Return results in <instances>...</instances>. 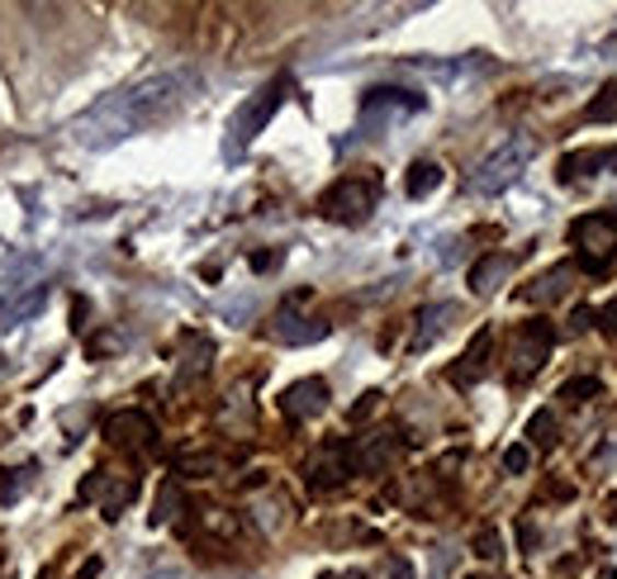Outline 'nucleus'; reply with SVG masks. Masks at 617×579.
<instances>
[{"instance_id":"33","label":"nucleus","mask_w":617,"mask_h":579,"mask_svg":"<svg viewBox=\"0 0 617 579\" xmlns=\"http://www.w3.org/2000/svg\"><path fill=\"white\" fill-rule=\"evenodd\" d=\"M390 579H413V570L404 566V560H395V566H390Z\"/></svg>"},{"instance_id":"15","label":"nucleus","mask_w":617,"mask_h":579,"mask_svg":"<svg viewBox=\"0 0 617 579\" xmlns=\"http://www.w3.org/2000/svg\"><path fill=\"white\" fill-rule=\"evenodd\" d=\"M490 347H494V332H490V328H480L476 338H470V347L461 352V366L452 371V381H456V385H470V381H480L484 361H490Z\"/></svg>"},{"instance_id":"14","label":"nucleus","mask_w":617,"mask_h":579,"mask_svg":"<svg viewBox=\"0 0 617 579\" xmlns=\"http://www.w3.org/2000/svg\"><path fill=\"white\" fill-rule=\"evenodd\" d=\"M134 475H110V470H100L91 485H85V495H95L100 499V509H105V518H119L124 513V503L134 499Z\"/></svg>"},{"instance_id":"39","label":"nucleus","mask_w":617,"mask_h":579,"mask_svg":"<svg viewBox=\"0 0 617 579\" xmlns=\"http://www.w3.org/2000/svg\"><path fill=\"white\" fill-rule=\"evenodd\" d=\"M613 513H617V495H613Z\"/></svg>"},{"instance_id":"22","label":"nucleus","mask_w":617,"mask_h":579,"mask_svg":"<svg viewBox=\"0 0 617 579\" xmlns=\"http://www.w3.org/2000/svg\"><path fill=\"white\" fill-rule=\"evenodd\" d=\"M604 395V385H598V375H575V381H565L561 385V395L556 399H565V404H590Z\"/></svg>"},{"instance_id":"10","label":"nucleus","mask_w":617,"mask_h":579,"mask_svg":"<svg viewBox=\"0 0 617 579\" xmlns=\"http://www.w3.org/2000/svg\"><path fill=\"white\" fill-rule=\"evenodd\" d=\"M323 409H328V381H319V375H305V381L285 385L281 413L290 418V423H309V418H319Z\"/></svg>"},{"instance_id":"19","label":"nucleus","mask_w":617,"mask_h":579,"mask_svg":"<svg viewBox=\"0 0 617 579\" xmlns=\"http://www.w3.org/2000/svg\"><path fill=\"white\" fill-rule=\"evenodd\" d=\"M437 185H442V167L437 162H413L409 177H404V195L409 200H423V195H433Z\"/></svg>"},{"instance_id":"11","label":"nucleus","mask_w":617,"mask_h":579,"mask_svg":"<svg viewBox=\"0 0 617 579\" xmlns=\"http://www.w3.org/2000/svg\"><path fill=\"white\" fill-rule=\"evenodd\" d=\"M608 171H617V143H613V148H575V152H565L556 181L575 185V181H590V177H608Z\"/></svg>"},{"instance_id":"28","label":"nucleus","mask_w":617,"mask_h":579,"mask_svg":"<svg viewBox=\"0 0 617 579\" xmlns=\"http://www.w3.org/2000/svg\"><path fill=\"white\" fill-rule=\"evenodd\" d=\"M38 309H43V290H34V295L20 299V304H10L5 318H28V314H38Z\"/></svg>"},{"instance_id":"8","label":"nucleus","mask_w":617,"mask_h":579,"mask_svg":"<svg viewBox=\"0 0 617 579\" xmlns=\"http://www.w3.org/2000/svg\"><path fill=\"white\" fill-rule=\"evenodd\" d=\"M105 438L114 446H128V452H138V456H152L157 452V423L142 409H124V413H114L110 423H105Z\"/></svg>"},{"instance_id":"6","label":"nucleus","mask_w":617,"mask_h":579,"mask_svg":"<svg viewBox=\"0 0 617 579\" xmlns=\"http://www.w3.org/2000/svg\"><path fill=\"white\" fill-rule=\"evenodd\" d=\"M551 347H556V328L547 323V318H533V323H523L518 352H513V385H518V381H533V375L547 366Z\"/></svg>"},{"instance_id":"2","label":"nucleus","mask_w":617,"mask_h":579,"mask_svg":"<svg viewBox=\"0 0 617 579\" xmlns=\"http://www.w3.org/2000/svg\"><path fill=\"white\" fill-rule=\"evenodd\" d=\"M376 205H380V181L376 177H342V181H333L319 195V214H323V219L347 224V228L366 224L370 214H376Z\"/></svg>"},{"instance_id":"12","label":"nucleus","mask_w":617,"mask_h":579,"mask_svg":"<svg viewBox=\"0 0 617 579\" xmlns=\"http://www.w3.org/2000/svg\"><path fill=\"white\" fill-rule=\"evenodd\" d=\"M395 452H399L395 432H370V438L352 442V470H356V475H376V470L390 466Z\"/></svg>"},{"instance_id":"25","label":"nucleus","mask_w":617,"mask_h":579,"mask_svg":"<svg viewBox=\"0 0 617 579\" xmlns=\"http://www.w3.org/2000/svg\"><path fill=\"white\" fill-rule=\"evenodd\" d=\"M214 470H219L214 456H176V475H199V480H205V475H214Z\"/></svg>"},{"instance_id":"35","label":"nucleus","mask_w":617,"mask_h":579,"mask_svg":"<svg viewBox=\"0 0 617 579\" xmlns=\"http://www.w3.org/2000/svg\"><path fill=\"white\" fill-rule=\"evenodd\" d=\"M466 579H499V575H466Z\"/></svg>"},{"instance_id":"30","label":"nucleus","mask_w":617,"mask_h":579,"mask_svg":"<svg viewBox=\"0 0 617 579\" xmlns=\"http://www.w3.org/2000/svg\"><path fill=\"white\" fill-rule=\"evenodd\" d=\"M590 323H594V309H575V314H570V332H584Z\"/></svg>"},{"instance_id":"18","label":"nucleus","mask_w":617,"mask_h":579,"mask_svg":"<svg viewBox=\"0 0 617 579\" xmlns=\"http://www.w3.org/2000/svg\"><path fill=\"white\" fill-rule=\"evenodd\" d=\"M362 110L376 114V110H423V95L413 91H399V86H370L362 95Z\"/></svg>"},{"instance_id":"31","label":"nucleus","mask_w":617,"mask_h":579,"mask_svg":"<svg viewBox=\"0 0 617 579\" xmlns=\"http://www.w3.org/2000/svg\"><path fill=\"white\" fill-rule=\"evenodd\" d=\"M376 404H380V395H366L362 404H356V409H352V418H366L370 409H376Z\"/></svg>"},{"instance_id":"3","label":"nucleus","mask_w":617,"mask_h":579,"mask_svg":"<svg viewBox=\"0 0 617 579\" xmlns=\"http://www.w3.org/2000/svg\"><path fill=\"white\" fill-rule=\"evenodd\" d=\"M533 152H537L533 138H523V134L509 138L499 152H490L484 162H476V171L466 177V185H470L476 195H499V191H509V185L523 177V167L533 162Z\"/></svg>"},{"instance_id":"20","label":"nucleus","mask_w":617,"mask_h":579,"mask_svg":"<svg viewBox=\"0 0 617 579\" xmlns=\"http://www.w3.org/2000/svg\"><path fill=\"white\" fill-rule=\"evenodd\" d=\"M181 509H185L181 485H176V480H167L162 489H157V513H152V523H157V527H162V523H176Z\"/></svg>"},{"instance_id":"37","label":"nucleus","mask_w":617,"mask_h":579,"mask_svg":"<svg viewBox=\"0 0 617 579\" xmlns=\"http://www.w3.org/2000/svg\"><path fill=\"white\" fill-rule=\"evenodd\" d=\"M228 579H252V575H228Z\"/></svg>"},{"instance_id":"36","label":"nucleus","mask_w":617,"mask_h":579,"mask_svg":"<svg viewBox=\"0 0 617 579\" xmlns=\"http://www.w3.org/2000/svg\"><path fill=\"white\" fill-rule=\"evenodd\" d=\"M598 579H617V575H613V570H604V575H598Z\"/></svg>"},{"instance_id":"4","label":"nucleus","mask_w":617,"mask_h":579,"mask_svg":"<svg viewBox=\"0 0 617 579\" xmlns=\"http://www.w3.org/2000/svg\"><path fill=\"white\" fill-rule=\"evenodd\" d=\"M285 91H290V77H276V81H266L252 100H242V110L233 114V124H228V157L248 152V143L262 134V128L271 124V114L285 105Z\"/></svg>"},{"instance_id":"29","label":"nucleus","mask_w":617,"mask_h":579,"mask_svg":"<svg viewBox=\"0 0 617 579\" xmlns=\"http://www.w3.org/2000/svg\"><path fill=\"white\" fill-rule=\"evenodd\" d=\"M598 323H604L608 338H617V299H608L604 309H598Z\"/></svg>"},{"instance_id":"9","label":"nucleus","mask_w":617,"mask_h":579,"mask_svg":"<svg viewBox=\"0 0 617 579\" xmlns=\"http://www.w3.org/2000/svg\"><path fill=\"white\" fill-rule=\"evenodd\" d=\"M271 338L276 342H285V347H309V342H323L328 338V323L323 318H305L295 309V299L290 304H281L276 314H271Z\"/></svg>"},{"instance_id":"32","label":"nucleus","mask_w":617,"mask_h":579,"mask_svg":"<svg viewBox=\"0 0 617 579\" xmlns=\"http://www.w3.org/2000/svg\"><path fill=\"white\" fill-rule=\"evenodd\" d=\"M142 579H191L185 570H152V575H142Z\"/></svg>"},{"instance_id":"7","label":"nucleus","mask_w":617,"mask_h":579,"mask_svg":"<svg viewBox=\"0 0 617 579\" xmlns=\"http://www.w3.org/2000/svg\"><path fill=\"white\" fill-rule=\"evenodd\" d=\"M305 475H309L313 489H338V485H347L352 475H356V470H352V442H323L319 452L309 456Z\"/></svg>"},{"instance_id":"1","label":"nucleus","mask_w":617,"mask_h":579,"mask_svg":"<svg viewBox=\"0 0 617 579\" xmlns=\"http://www.w3.org/2000/svg\"><path fill=\"white\" fill-rule=\"evenodd\" d=\"M195 91H199V71L195 67L152 71V77L124 86V91H114V95L100 100V105L85 110L81 120L71 124V138H77L81 148H91V152L114 148V143H124L134 134H148V128L171 124L195 100Z\"/></svg>"},{"instance_id":"24","label":"nucleus","mask_w":617,"mask_h":579,"mask_svg":"<svg viewBox=\"0 0 617 579\" xmlns=\"http://www.w3.org/2000/svg\"><path fill=\"white\" fill-rule=\"evenodd\" d=\"M209 356H214V347L205 338H191V356H185L181 375H205L209 371Z\"/></svg>"},{"instance_id":"13","label":"nucleus","mask_w":617,"mask_h":579,"mask_svg":"<svg viewBox=\"0 0 617 579\" xmlns=\"http://www.w3.org/2000/svg\"><path fill=\"white\" fill-rule=\"evenodd\" d=\"M452 318H456V304H427V309H419L413 332H409V352H427V347L452 328Z\"/></svg>"},{"instance_id":"5","label":"nucleus","mask_w":617,"mask_h":579,"mask_svg":"<svg viewBox=\"0 0 617 579\" xmlns=\"http://www.w3.org/2000/svg\"><path fill=\"white\" fill-rule=\"evenodd\" d=\"M570 242L580 248V262L598 271L617 257V214H584L570 224Z\"/></svg>"},{"instance_id":"23","label":"nucleus","mask_w":617,"mask_h":579,"mask_svg":"<svg viewBox=\"0 0 617 579\" xmlns=\"http://www.w3.org/2000/svg\"><path fill=\"white\" fill-rule=\"evenodd\" d=\"M590 124H617V81H608L604 91H598L594 100H590Z\"/></svg>"},{"instance_id":"16","label":"nucleus","mask_w":617,"mask_h":579,"mask_svg":"<svg viewBox=\"0 0 617 579\" xmlns=\"http://www.w3.org/2000/svg\"><path fill=\"white\" fill-rule=\"evenodd\" d=\"M570 281H575V266H551V271H541V276L523 290V299L527 304H551V299H561Z\"/></svg>"},{"instance_id":"34","label":"nucleus","mask_w":617,"mask_h":579,"mask_svg":"<svg viewBox=\"0 0 617 579\" xmlns=\"http://www.w3.org/2000/svg\"><path fill=\"white\" fill-rule=\"evenodd\" d=\"M319 579H356V575H319Z\"/></svg>"},{"instance_id":"38","label":"nucleus","mask_w":617,"mask_h":579,"mask_svg":"<svg viewBox=\"0 0 617 579\" xmlns=\"http://www.w3.org/2000/svg\"><path fill=\"white\" fill-rule=\"evenodd\" d=\"M0 570H5V552H0Z\"/></svg>"},{"instance_id":"26","label":"nucleus","mask_w":617,"mask_h":579,"mask_svg":"<svg viewBox=\"0 0 617 579\" xmlns=\"http://www.w3.org/2000/svg\"><path fill=\"white\" fill-rule=\"evenodd\" d=\"M527 466H533V446H527V442L509 446V452H504V470L509 475H527Z\"/></svg>"},{"instance_id":"17","label":"nucleus","mask_w":617,"mask_h":579,"mask_svg":"<svg viewBox=\"0 0 617 579\" xmlns=\"http://www.w3.org/2000/svg\"><path fill=\"white\" fill-rule=\"evenodd\" d=\"M509 271H513V257L509 252H490L484 262L470 266V290H476V295H494L499 281H504Z\"/></svg>"},{"instance_id":"27","label":"nucleus","mask_w":617,"mask_h":579,"mask_svg":"<svg viewBox=\"0 0 617 579\" xmlns=\"http://www.w3.org/2000/svg\"><path fill=\"white\" fill-rule=\"evenodd\" d=\"M476 556L480 560H499V556H504V552H499V532L494 527H480L476 532Z\"/></svg>"},{"instance_id":"21","label":"nucleus","mask_w":617,"mask_h":579,"mask_svg":"<svg viewBox=\"0 0 617 579\" xmlns=\"http://www.w3.org/2000/svg\"><path fill=\"white\" fill-rule=\"evenodd\" d=\"M527 442H533L537 452H551V446H556V413L551 409L533 413V423H527Z\"/></svg>"}]
</instances>
